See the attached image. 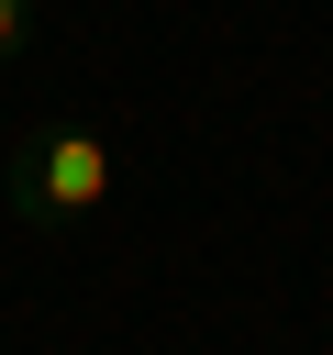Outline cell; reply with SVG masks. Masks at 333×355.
<instances>
[{
  "instance_id": "obj_2",
  "label": "cell",
  "mask_w": 333,
  "mask_h": 355,
  "mask_svg": "<svg viewBox=\"0 0 333 355\" xmlns=\"http://www.w3.org/2000/svg\"><path fill=\"white\" fill-rule=\"evenodd\" d=\"M22 33H33V11H22V0H0V55H11Z\"/></svg>"
},
{
  "instance_id": "obj_1",
  "label": "cell",
  "mask_w": 333,
  "mask_h": 355,
  "mask_svg": "<svg viewBox=\"0 0 333 355\" xmlns=\"http://www.w3.org/2000/svg\"><path fill=\"white\" fill-rule=\"evenodd\" d=\"M111 200V144L100 133H44V144H22V166H11V211L22 222H78V211H100Z\"/></svg>"
}]
</instances>
